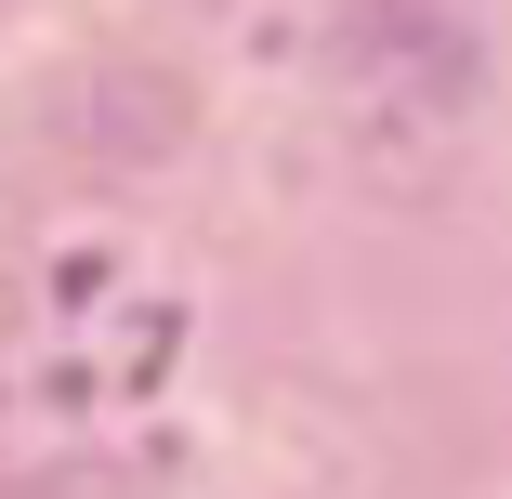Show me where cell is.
Masks as SVG:
<instances>
[{
    "label": "cell",
    "mask_w": 512,
    "mask_h": 499,
    "mask_svg": "<svg viewBox=\"0 0 512 499\" xmlns=\"http://www.w3.org/2000/svg\"><path fill=\"white\" fill-rule=\"evenodd\" d=\"M329 66H342V145H355V171L381 197L447 184L460 119H473V40H460L447 0H342Z\"/></svg>",
    "instance_id": "obj_1"
}]
</instances>
